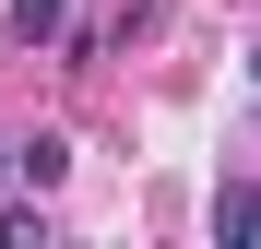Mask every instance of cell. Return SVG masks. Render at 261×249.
<instances>
[{
    "instance_id": "1",
    "label": "cell",
    "mask_w": 261,
    "mask_h": 249,
    "mask_svg": "<svg viewBox=\"0 0 261 249\" xmlns=\"http://www.w3.org/2000/svg\"><path fill=\"white\" fill-rule=\"evenodd\" d=\"M12 166H24V190H60V178H71V143L36 131V143H12Z\"/></svg>"
},
{
    "instance_id": "2",
    "label": "cell",
    "mask_w": 261,
    "mask_h": 249,
    "mask_svg": "<svg viewBox=\"0 0 261 249\" xmlns=\"http://www.w3.org/2000/svg\"><path fill=\"white\" fill-rule=\"evenodd\" d=\"M214 237H261V178H226V190H214Z\"/></svg>"
},
{
    "instance_id": "3",
    "label": "cell",
    "mask_w": 261,
    "mask_h": 249,
    "mask_svg": "<svg viewBox=\"0 0 261 249\" xmlns=\"http://www.w3.org/2000/svg\"><path fill=\"white\" fill-rule=\"evenodd\" d=\"M60 24H71V0H12V36H24V48H48Z\"/></svg>"
},
{
    "instance_id": "4",
    "label": "cell",
    "mask_w": 261,
    "mask_h": 249,
    "mask_svg": "<svg viewBox=\"0 0 261 249\" xmlns=\"http://www.w3.org/2000/svg\"><path fill=\"white\" fill-rule=\"evenodd\" d=\"M0 249H48V190H36V202H12V214H0Z\"/></svg>"
},
{
    "instance_id": "5",
    "label": "cell",
    "mask_w": 261,
    "mask_h": 249,
    "mask_svg": "<svg viewBox=\"0 0 261 249\" xmlns=\"http://www.w3.org/2000/svg\"><path fill=\"white\" fill-rule=\"evenodd\" d=\"M249 83H261V48H249Z\"/></svg>"
},
{
    "instance_id": "6",
    "label": "cell",
    "mask_w": 261,
    "mask_h": 249,
    "mask_svg": "<svg viewBox=\"0 0 261 249\" xmlns=\"http://www.w3.org/2000/svg\"><path fill=\"white\" fill-rule=\"evenodd\" d=\"M0 166H12V154H0Z\"/></svg>"
}]
</instances>
